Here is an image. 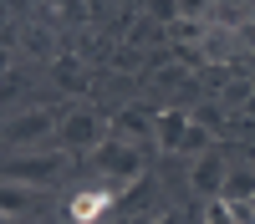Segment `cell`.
Segmentation results:
<instances>
[{"mask_svg":"<svg viewBox=\"0 0 255 224\" xmlns=\"http://www.w3.org/2000/svg\"><path fill=\"white\" fill-rule=\"evenodd\" d=\"M92 163L108 178H138L143 173V148L138 143H128V138H108L102 148H92Z\"/></svg>","mask_w":255,"mask_h":224,"instance_id":"6da1fadb","label":"cell"},{"mask_svg":"<svg viewBox=\"0 0 255 224\" xmlns=\"http://www.w3.org/2000/svg\"><path fill=\"white\" fill-rule=\"evenodd\" d=\"M113 138V122L97 117V112H72L67 122H61V148H102V143Z\"/></svg>","mask_w":255,"mask_h":224,"instance_id":"7a4b0ae2","label":"cell"},{"mask_svg":"<svg viewBox=\"0 0 255 224\" xmlns=\"http://www.w3.org/2000/svg\"><path fill=\"white\" fill-rule=\"evenodd\" d=\"M51 133H61V128H56V117H51L46 107H31V112H15V117L5 122V143H10V148H26V143L36 148V143H46Z\"/></svg>","mask_w":255,"mask_h":224,"instance_id":"3957f363","label":"cell"},{"mask_svg":"<svg viewBox=\"0 0 255 224\" xmlns=\"http://www.w3.org/2000/svg\"><path fill=\"white\" fill-rule=\"evenodd\" d=\"M61 168H67V148H51V153H31V158H10V163H5L10 183H46V178H56Z\"/></svg>","mask_w":255,"mask_h":224,"instance_id":"277c9868","label":"cell"},{"mask_svg":"<svg viewBox=\"0 0 255 224\" xmlns=\"http://www.w3.org/2000/svg\"><path fill=\"white\" fill-rule=\"evenodd\" d=\"M189 178H194V194H209V199H220L225 194V178H230V163H225V153H199L194 158V168H189Z\"/></svg>","mask_w":255,"mask_h":224,"instance_id":"5b68a950","label":"cell"},{"mask_svg":"<svg viewBox=\"0 0 255 224\" xmlns=\"http://www.w3.org/2000/svg\"><path fill=\"white\" fill-rule=\"evenodd\" d=\"M153 128H158V122L148 117V112H138V107H128V112H118V117H113V138H128V143L153 138Z\"/></svg>","mask_w":255,"mask_h":224,"instance_id":"8992f818","label":"cell"},{"mask_svg":"<svg viewBox=\"0 0 255 224\" xmlns=\"http://www.w3.org/2000/svg\"><path fill=\"white\" fill-rule=\"evenodd\" d=\"M220 199H225V204H255V173H250V168H230Z\"/></svg>","mask_w":255,"mask_h":224,"instance_id":"52a82bcc","label":"cell"},{"mask_svg":"<svg viewBox=\"0 0 255 224\" xmlns=\"http://www.w3.org/2000/svg\"><path fill=\"white\" fill-rule=\"evenodd\" d=\"M108 204H113L108 189H102V194H77V199H72V214H77L82 224H97V214L108 209Z\"/></svg>","mask_w":255,"mask_h":224,"instance_id":"ba28073f","label":"cell"},{"mask_svg":"<svg viewBox=\"0 0 255 224\" xmlns=\"http://www.w3.org/2000/svg\"><path fill=\"white\" fill-rule=\"evenodd\" d=\"M204 224H240V219H235V209H230L225 199H215V204L204 209Z\"/></svg>","mask_w":255,"mask_h":224,"instance_id":"9c48e42d","label":"cell"},{"mask_svg":"<svg viewBox=\"0 0 255 224\" xmlns=\"http://www.w3.org/2000/svg\"><path fill=\"white\" fill-rule=\"evenodd\" d=\"M56 81L61 87H82V67L77 61H56Z\"/></svg>","mask_w":255,"mask_h":224,"instance_id":"30bf717a","label":"cell"},{"mask_svg":"<svg viewBox=\"0 0 255 224\" xmlns=\"http://www.w3.org/2000/svg\"><path fill=\"white\" fill-rule=\"evenodd\" d=\"M148 15L153 20H179V0H148Z\"/></svg>","mask_w":255,"mask_h":224,"instance_id":"8fae6325","label":"cell"},{"mask_svg":"<svg viewBox=\"0 0 255 224\" xmlns=\"http://www.w3.org/2000/svg\"><path fill=\"white\" fill-rule=\"evenodd\" d=\"M204 10H209V0H179V15L184 20H199Z\"/></svg>","mask_w":255,"mask_h":224,"instance_id":"7c38bea8","label":"cell"}]
</instances>
